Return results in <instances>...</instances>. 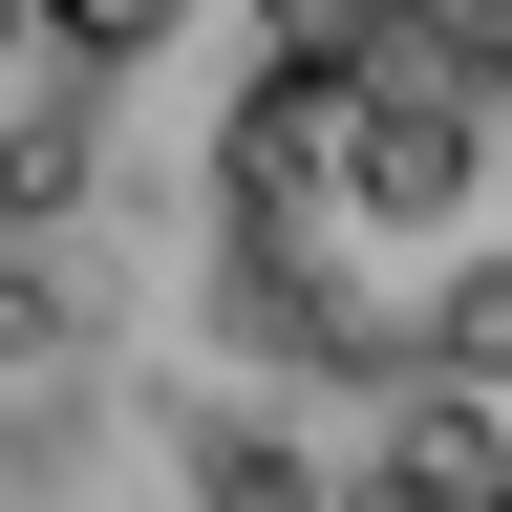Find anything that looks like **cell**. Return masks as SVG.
I'll use <instances>...</instances> for the list:
<instances>
[{
	"label": "cell",
	"mask_w": 512,
	"mask_h": 512,
	"mask_svg": "<svg viewBox=\"0 0 512 512\" xmlns=\"http://www.w3.org/2000/svg\"><path fill=\"white\" fill-rule=\"evenodd\" d=\"M235 320L320 384H491L512 363V43L384 0L363 43H278L214 128Z\"/></svg>",
	"instance_id": "cell-1"
},
{
	"label": "cell",
	"mask_w": 512,
	"mask_h": 512,
	"mask_svg": "<svg viewBox=\"0 0 512 512\" xmlns=\"http://www.w3.org/2000/svg\"><path fill=\"white\" fill-rule=\"evenodd\" d=\"M86 107H107V64L64 43V0H0V235H43V214H64Z\"/></svg>",
	"instance_id": "cell-2"
},
{
	"label": "cell",
	"mask_w": 512,
	"mask_h": 512,
	"mask_svg": "<svg viewBox=\"0 0 512 512\" xmlns=\"http://www.w3.org/2000/svg\"><path fill=\"white\" fill-rule=\"evenodd\" d=\"M171 22H192V0H64V43H86V64H171Z\"/></svg>",
	"instance_id": "cell-3"
},
{
	"label": "cell",
	"mask_w": 512,
	"mask_h": 512,
	"mask_svg": "<svg viewBox=\"0 0 512 512\" xmlns=\"http://www.w3.org/2000/svg\"><path fill=\"white\" fill-rule=\"evenodd\" d=\"M256 22H278V43H363L384 0H256Z\"/></svg>",
	"instance_id": "cell-4"
},
{
	"label": "cell",
	"mask_w": 512,
	"mask_h": 512,
	"mask_svg": "<svg viewBox=\"0 0 512 512\" xmlns=\"http://www.w3.org/2000/svg\"><path fill=\"white\" fill-rule=\"evenodd\" d=\"M448 22H491V43H512V0H448Z\"/></svg>",
	"instance_id": "cell-5"
},
{
	"label": "cell",
	"mask_w": 512,
	"mask_h": 512,
	"mask_svg": "<svg viewBox=\"0 0 512 512\" xmlns=\"http://www.w3.org/2000/svg\"><path fill=\"white\" fill-rule=\"evenodd\" d=\"M491 512H512V470H491Z\"/></svg>",
	"instance_id": "cell-6"
}]
</instances>
